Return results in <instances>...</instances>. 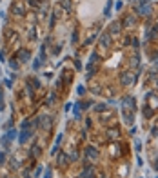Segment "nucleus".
<instances>
[{"mask_svg":"<svg viewBox=\"0 0 158 178\" xmlns=\"http://www.w3.org/2000/svg\"><path fill=\"white\" fill-rule=\"evenodd\" d=\"M120 82H122V85H124V87H131L134 82H136V75L131 73V71H125V73H122V75H120Z\"/></svg>","mask_w":158,"mask_h":178,"instance_id":"1","label":"nucleus"},{"mask_svg":"<svg viewBox=\"0 0 158 178\" xmlns=\"http://www.w3.org/2000/svg\"><path fill=\"white\" fill-rule=\"evenodd\" d=\"M145 100H147V107H151L153 111L158 109V95H156V93L149 91V93L145 95Z\"/></svg>","mask_w":158,"mask_h":178,"instance_id":"2","label":"nucleus"},{"mask_svg":"<svg viewBox=\"0 0 158 178\" xmlns=\"http://www.w3.org/2000/svg\"><path fill=\"white\" fill-rule=\"evenodd\" d=\"M11 11H13L16 16H24V15H26V6H24V2H18V0H15L13 6H11Z\"/></svg>","mask_w":158,"mask_h":178,"instance_id":"3","label":"nucleus"},{"mask_svg":"<svg viewBox=\"0 0 158 178\" xmlns=\"http://www.w3.org/2000/svg\"><path fill=\"white\" fill-rule=\"evenodd\" d=\"M138 13L144 16H149L151 13H153V6H151V2H149V0H142V4H140V7H138Z\"/></svg>","mask_w":158,"mask_h":178,"instance_id":"4","label":"nucleus"},{"mask_svg":"<svg viewBox=\"0 0 158 178\" xmlns=\"http://www.w3.org/2000/svg\"><path fill=\"white\" fill-rule=\"evenodd\" d=\"M84 154H85V158H89V160H96L98 158V149L96 147H93V145H87L85 147V151H84Z\"/></svg>","mask_w":158,"mask_h":178,"instance_id":"5","label":"nucleus"},{"mask_svg":"<svg viewBox=\"0 0 158 178\" xmlns=\"http://www.w3.org/2000/svg\"><path fill=\"white\" fill-rule=\"evenodd\" d=\"M15 58H16V60H20V62H29L31 53H29L27 49H18V51H16V55H15Z\"/></svg>","mask_w":158,"mask_h":178,"instance_id":"6","label":"nucleus"},{"mask_svg":"<svg viewBox=\"0 0 158 178\" xmlns=\"http://www.w3.org/2000/svg\"><path fill=\"white\" fill-rule=\"evenodd\" d=\"M38 124H40V127L42 129H51V125H53V120H51V116H38Z\"/></svg>","mask_w":158,"mask_h":178,"instance_id":"7","label":"nucleus"},{"mask_svg":"<svg viewBox=\"0 0 158 178\" xmlns=\"http://www.w3.org/2000/svg\"><path fill=\"white\" fill-rule=\"evenodd\" d=\"M120 31H122V24H120V22H111V26H109V35L115 36V35H120Z\"/></svg>","mask_w":158,"mask_h":178,"instance_id":"8","label":"nucleus"},{"mask_svg":"<svg viewBox=\"0 0 158 178\" xmlns=\"http://www.w3.org/2000/svg\"><path fill=\"white\" fill-rule=\"evenodd\" d=\"M80 178H95V169H93V165L84 167V171L80 173Z\"/></svg>","mask_w":158,"mask_h":178,"instance_id":"9","label":"nucleus"},{"mask_svg":"<svg viewBox=\"0 0 158 178\" xmlns=\"http://www.w3.org/2000/svg\"><path fill=\"white\" fill-rule=\"evenodd\" d=\"M98 42H100V46L109 47V46H111V35H109V33H102L100 38H98Z\"/></svg>","mask_w":158,"mask_h":178,"instance_id":"10","label":"nucleus"},{"mask_svg":"<svg viewBox=\"0 0 158 178\" xmlns=\"http://www.w3.org/2000/svg\"><path fill=\"white\" fill-rule=\"evenodd\" d=\"M134 24H136V18H134L133 15H127L124 18V22H122V27H133Z\"/></svg>","mask_w":158,"mask_h":178,"instance_id":"11","label":"nucleus"},{"mask_svg":"<svg viewBox=\"0 0 158 178\" xmlns=\"http://www.w3.org/2000/svg\"><path fill=\"white\" fill-rule=\"evenodd\" d=\"M31 136H33L31 129H29V131H27V129H22V133H20V144H26L27 138H31Z\"/></svg>","mask_w":158,"mask_h":178,"instance_id":"12","label":"nucleus"},{"mask_svg":"<svg viewBox=\"0 0 158 178\" xmlns=\"http://www.w3.org/2000/svg\"><path fill=\"white\" fill-rule=\"evenodd\" d=\"M58 164H60L62 167H65L67 164H69V156H67V154H64V153H60V154H58Z\"/></svg>","mask_w":158,"mask_h":178,"instance_id":"13","label":"nucleus"},{"mask_svg":"<svg viewBox=\"0 0 158 178\" xmlns=\"http://www.w3.org/2000/svg\"><path fill=\"white\" fill-rule=\"evenodd\" d=\"M107 136H109L111 140H115V138H118V127H111V129L107 131Z\"/></svg>","mask_w":158,"mask_h":178,"instance_id":"14","label":"nucleus"},{"mask_svg":"<svg viewBox=\"0 0 158 178\" xmlns=\"http://www.w3.org/2000/svg\"><path fill=\"white\" fill-rule=\"evenodd\" d=\"M96 71H98V67H96V65H87V75H85V76H87V78H91V76H93Z\"/></svg>","mask_w":158,"mask_h":178,"instance_id":"15","label":"nucleus"},{"mask_svg":"<svg viewBox=\"0 0 158 178\" xmlns=\"http://www.w3.org/2000/svg\"><path fill=\"white\" fill-rule=\"evenodd\" d=\"M111 7H113V0H109V2L105 4V7H104V16H111Z\"/></svg>","mask_w":158,"mask_h":178,"instance_id":"16","label":"nucleus"},{"mask_svg":"<svg viewBox=\"0 0 158 178\" xmlns=\"http://www.w3.org/2000/svg\"><path fill=\"white\" fill-rule=\"evenodd\" d=\"M6 136H7V140L11 142V140H15V138L18 136V133H16L15 129H9V131H7V135H6Z\"/></svg>","mask_w":158,"mask_h":178,"instance_id":"17","label":"nucleus"},{"mask_svg":"<svg viewBox=\"0 0 158 178\" xmlns=\"http://www.w3.org/2000/svg\"><path fill=\"white\" fill-rule=\"evenodd\" d=\"M153 115H154V111H153L151 107H147V105H145V107H144V116H145V118H151Z\"/></svg>","mask_w":158,"mask_h":178,"instance_id":"18","label":"nucleus"},{"mask_svg":"<svg viewBox=\"0 0 158 178\" xmlns=\"http://www.w3.org/2000/svg\"><path fill=\"white\" fill-rule=\"evenodd\" d=\"M96 60H98V53H93L91 56H89V62H87V65H95V64H96Z\"/></svg>","mask_w":158,"mask_h":178,"instance_id":"19","label":"nucleus"},{"mask_svg":"<svg viewBox=\"0 0 158 178\" xmlns=\"http://www.w3.org/2000/svg\"><path fill=\"white\" fill-rule=\"evenodd\" d=\"M38 154H40V145L35 144V145L31 147V156H38Z\"/></svg>","mask_w":158,"mask_h":178,"instance_id":"20","label":"nucleus"},{"mask_svg":"<svg viewBox=\"0 0 158 178\" xmlns=\"http://www.w3.org/2000/svg\"><path fill=\"white\" fill-rule=\"evenodd\" d=\"M73 113H75V116H76V118L80 116V102L73 104Z\"/></svg>","mask_w":158,"mask_h":178,"instance_id":"21","label":"nucleus"},{"mask_svg":"<svg viewBox=\"0 0 158 178\" xmlns=\"http://www.w3.org/2000/svg\"><path fill=\"white\" fill-rule=\"evenodd\" d=\"M9 67H11V69H15V71L18 69V62H16V58H15V56L9 60Z\"/></svg>","mask_w":158,"mask_h":178,"instance_id":"22","label":"nucleus"},{"mask_svg":"<svg viewBox=\"0 0 158 178\" xmlns=\"http://www.w3.org/2000/svg\"><path fill=\"white\" fill-rule=\"evenodd\" d=\"M0 144L4 145V149H9V140H7V136H6V135H4L2 138H0Z\"/></svg>","mask_w":158,"mask_h":178,"instance_id":"23","label":"nucleus"},{"mask_svg":"<svg viewBox=\"0 0 158 178\" xmlns=\"http://www.w3.org/2000/svg\"><path fill=\"white\" fill-rule=\"evenodd\" d=\"M62 7L67 9V11H71V0H62Z\"/></svg>","mask_w":158,"mask_h":178,"instance_id":"24","label":"nucleus"},{"mask_svg":"<svg viewBox=\"0 0 158 178\" xmlns=\"http://www.w3.org/2000/svg\"><path fill=\"white\" fill-rule=\"evenodd\" d=\"M55 100H56V95H55V93H51V95H49V98H47V104H49V105H53V104H55Z\"/></svg>","mask_w":158,"mask_h":178,"instance_id":"25","label":"nucleus"},{"mask_svg":"<svg viewBox=\"0 0 158 178\" xmlns=\"http://www.w3.org/2000/svg\"><path fill=\"white\" fill-rule=\"evenodd\" d=\"M93 102H80V109H89Z\"/></svg>","mask_w":158,"mask_h":178,"instance_id":"26","label":"nucleus"},{"mask_svg":"<svg viewBox=\"0 0 158 178\" xmlns=\"http://www.w3.org/2000/svg\"><path fill=\"white\" fill-rule=\"evenodd\" d=\"M6 162V151H0V165Z\"/></svg>","mask_w":158,"mask_h":178,"instance_id":"27","label":"nucleus"},{"mask_svg":"<svg viewBox=\"0 0 158 178\" xmlns=\"http://www.w3.org/2000/svg\"><path fill=\"white\" fill-rule=\"evenodd\" d=\"M62 78H64V84H69V78H71V76H69V73H67V71H65Z\"/></svg>","mask_w":158,"mask_h":178,"instance_id":"28","label":"nucleus"},{"mask_svg":"<svg viewBox=\"0 0 158 178\" xmlns=\"http://www.w3.org/2000/svg\"><path fill=\"white\" fill-rule=\"evenodd\" d=\"M76 93H78V95H84V93H85V87H84V85H78V87H76Z\"/></svg>","mask_w":158,"mask_h":178,"instance_id":"29","label":"nucleus"},{"mask_svg":"<svg viewBox=\"0 0 158 178\" xmlns=\"http://www.w3.org/2000/svg\"><path fill=\"white\" fill-rule=\"evenodd\" d=\"M105 107H107L105 104H98V105H96L95 109H96V111H105Z\"/></svg>","mask_w":158,"mask_h":178,"instance_id":"30","label":"nucleus"},{"mask_svg":"<svg viewBox=\"0 0 158 178\" xmlns=\"http://www.w3.org/2000/svg\"><path fill=\"white\" fill-rule=\"evenodd\" d=\"M134 149H136V151H140V149H142V142H140V140L134 142Z\"/></svg>","mask_w":158,"mask_h":178,"instance_id":"31","label":"nucleus"},{"mask_svg":"<svg viewBox=\"0 0 158 178\" xmlns=\"http://www.w3.org/2000/svg\"><path fill=\"white\" fill-rule=\"evenodd\" d=\"M27 2H29L33 7H38V6H40V4H38V0H27Z\"/></svg>","mask_w":158,"mask_h":178,"instance_id":"32","label":"nucleus"},{"mask_svg":"<svg viewBox=\"0 0 158 178\" xmlns=\"http://www.w3.org/2000/svg\"><path fill=\"white\" fill-rule=\"evenodd\" d=\"M31 84H33V85H35V87H36V89H38V87H40V82H38V80H36V78H33V80H31Z\"/></svg>","mask_w":158,"mask_h":178,"instance_id":"33","label":"nucleus"},{"mask_svg":"<svg viewBox=\"0 0 158 178\" xmlns=\"http://www.w3.org/2000/svg\"><path fill=\"white\" fill-rule=\"evenodd\" d=\"M11 167H20V164H18V160H15V158H13V160H11Z\"/></svg>","mask_w":158,"mask_h":178,"instance_id":"34","label":"nucleus"},{"mask_svg":"<svg viewBox=\"0 0 158 178\" xmlns=\"http://www.w3.org/2000/svg\"><path fill=\"white\" fill-rule=\"evenodd\" d=\"M40 62H42L40 58H38V60H35V64H33V67H35V69H38V67H40Z\"/></svg>","mask_w":158,"mask_h":178,"instance_id":"35","label":"nucleus"},{"mask_svg":"<svg viewBox=\"0 0 158 178\" xmlns=\"http://www.w3.org/2000/svg\"><path fill=\"white\" fill-rule=\"evenodd\" d=\"M69 160H78V153H71V156H69Z\"/></svg>","mask_w":158,"mask_h":178,"instance_id":"36","label":"nucleus"},{"mask_svg":"<svg viewBox=\"0 0 158 178\" xmlns=\"http://www.w3.org/2000/svg\"><path fill=\"white\" fill-rule=\"evenodd\" d=\"M55 22H56V15H51V27L55 26Z\"/></svg>","mask_w":158,"mask_h":178,"instance_id":"37","label":"nucleus"},{"mask_svg":"<svg viewBox=\"0 0 158 178\" xmlns=\"http://www.w3.org/2000/svg\"><path fill=\"white\" fill-rule=\"evenodd\" d=\"M71 40H73V42H76V40H78V33H76V31L73 33V36H71Z\"/></svg>","mask_w":158,"mask_h":178,"instance_id":"38","label":"nucleus"},{"mask_svg":"<svg viewBox=\"0 0 158 178\" xmlns=\"http://www.w3.org/2000/svg\"><path fill=\"white\" fill-rule=\"evenodd\" d=\"M122 6H124V4L120 2V0H118V2H116V11H120V9H122Z\"/></svg>","mask_w":158,"mask_h":178,"instance_id":"39","label":"nucleus"},{"mask_svg":"<svg viewBox=\"0 0 158 178\" xmlns=\"http://www.w3.org/2000/svg\"><path fill=\"white\" fill-rule=\"evenodd\" d=\"M44 178H51V169H47V171H46V176H44Z\"/></svg>","mask_w":158,"mask_h":178,"instance_id":"40","label":"nucleus"},{"mask_svg":"<svg viewBox=\"0 0 158 178\" xmlns=\"http://www.w3.org/2000/svg\"><path fill=\"white\" fill-rule=\"evenodd\" d=\"M154 169H156V171H158V160H156V164H154Z\"/></svg>","mask_w":158,"mask_h":178,"instance_id":"41","label":"nucleus"},{"mask_svg":"<svg viewBox=\"0 0 158 178\" xmlns=\"http://www.w3.org/2000/svg\"><path fill=\"white\" fill-rule=\"evenodd\" d=\"M96 176H98V178H104V174H96Z\"/></svg>","mask_w":158,"mask_h":178,"instance_id":"42","label":"nucleus"},{"mask_svg":"<svg viewBox=\"0 0 158 178\" xmlns=\"http://www.w3.org/2000/svg\"><path fill=\"white\" fill-rule=\"evenodd\" d=\"M2 178H9V176H2Z\"/></svg>","mask_w":158,"mask_h":178,"instance_id":"43","label":"nucleus"},{"mask_svg":"<svg viewBox=\"0 0 158 178\" xmlns=\"http://www.w3.org/2000/svg\"><path fill=\"white\" fill-rule=\"evenodd\" d=\"M156 87H158V82H156Z\"/></svg>","mask_w":158,"mask_h":178,"instance_id":"44","label":"nucleus"}]
</instances>
